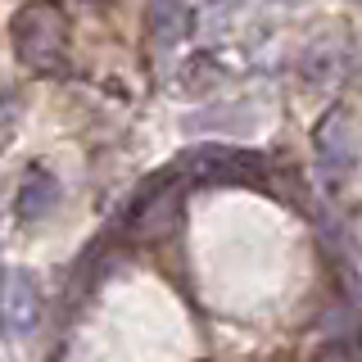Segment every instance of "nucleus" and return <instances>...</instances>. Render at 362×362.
<instances>
[{"mask_svg": "<svg viewBox=\"0 0 362 362\" xmlns=\"http://www.w3.org/2000/svg\"><path fill=\"white\" fill-rule=\"evenodd\" d=\"M0 317H5L9 335H32V326L41 317V294L28 272H9L5 276V286H0Z\"/></svg>", "mask_w": 362, "mask_h": 362, "instance_id": "4", "label": "nucleus"}, {"mask_svg": "<svg viewBox=\"0 0 362 362\" xmlns=\"http://www.w3.org/2000/svg\"><path fill=\"white\" fill-rule=\"evenodd\" d=\"M186 28H190V9L181 0H154L150 5V37H154L158 50L186 41Z\"/></svg>", "mask_w": 362, "mask_h": 362, "instance_id": "5", "label": "nucleus"}, {"mask_svg": "<svg viewBox=\"0 0 362 362\" xmlns=\"http://www.w3.org/2000/svg\"><path fill=\"white\" fill-rule=\"evenodd\" d=\"M181 173L173 168V173L154 177L150 186L136 195V204L127 209V231L132 240H158V235H168V226H173L177 218V199H181Z\"/></svg>", "mask_w": 362, "mask_h": 362, "instance_id": "3", "label": "nucleus"}, {"mask_svg": "<svg viewBox=\"0 0 362 362\" xmlns=\"http://www.w3.org/2000/svg\"><path fill=\"white\" fill-rule=\"evenodd\" d=\"M14 37H18V54L32 68H59L64 59V41H68V23L54 5L37 0L32 9H23L14 18Z\"/></svg>", "mask_w": 362, "mask_h": 362, "instance_id": "2", "label": "nucleus"}, {"mask_svg": "<svg viewBox=\"0 0 362 362\" xmlns=\"http://www.w3.org/2000/svg\"><path fill=\"white\" fill-rule=\"evenodd\" d=\"M354 5H362V0H354Z\"/></svg>", "mask_w": 362, "mask_h": 362, "instance_id": "7", "label": "nucleus"}, {"mask_svg": "<svg viewBox=\"0 0 362 362\" xmlns=\"http://www.w3.org/2000/svg\"><path fill=\"white\" fill-rule=\"evenodd\" d=\"M177 173L195 186H258L267 181V158L240 145H199L177 163Z\"/></svg>", "mask_w": 362, "mask_h": 362, "instance_id": "1", "label": "nucleus"}, {"mask_svg": "<svg viewBox=\"0 0 362 362\" xmlns=\"http://www.w3.org/2000/svg\"><path fill=\"white\" fill-rule=\"evenodd\" d=\"M54 195H59V190H54V181H50V177H41V173H32V181L23 186V195H18V213H23L28 222H32V218H41V213L54 204Z\"/></svg>", "mask_w": 362, "mask_h": 362, "instance_id": "6", "label": "nucleus"}]
</instances>
